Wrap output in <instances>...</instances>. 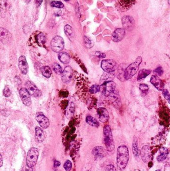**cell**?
<instances>
[{
    "label": "cell",
    "instance_id": "cell-1",
    "mask_svg": "<svg viewBox=\"0 0 170 171\" xmlns=\"http://www.w3.org/2000/svg\"><path fill=\"white\" fill-rule=\"evenodd\" d=\"M129 159V152L127 147L121 145L117 149V166L120 170H124L127 165Z\"/></svg>",
    "mask_w": 170,
    "mask_h": 171
},
{
    "label": "cell",
    "instance_id": "cell-2",
    "mask_svg": "<svg viewBox=\"0 0 170 171\" xmlns=\"http://www.w3.org/2000/svg\"><path fill=\"white\" fill-rule=\"evenodd\" d=\"M142 57H138L135 62L130 64L128 67L126 68L123 73V77L125 79L127 80L133 77L136 74L139 69V66L142 62Z\"/></svg>",
    "mask_w": 170,
    "mask_h": 171
},
{
    "label": "cell",
    "instance_id": "cell-3",
    "mask_svg": "<svg viewBox=\"0 0 170 171\" xmlns=\"http://www.w3.org/2000/svg\"><path fill=\"white\" fill-rule=\"evenodd\" d=\"M104 141L107 150L109 152H112L114 150L115 145L114 142L113 135L111 129L109 125H106L103 129Z\"/></svg>",
    "mask_w": 170,
    "mask_h": 171
},
{
    "label": "cell",
    "instance_id": "cell-4",
    "mask_svg": "<svg viewBox=\"0 0 170 171\" xmlns=\"http://www.w3.org/2000/svg\"><path fill=\"white\" fill-rule=\"evenodd\" d=\"M39 155V150L37 148L32 147L28 150L27 157V166L29 167H34L37 162Z\"/></svg>",
    "mask_w": 170,
    "mask_h": 171
},
{
    "label": "cell",
    "instance_id": "cell-5",
    "mask_svg": "<svg viewBox=\"0 0 170 171\" xmlns=\"http://www.w3.org/2000/svg\"><path fill=\"white\" fill-rule=\"evenodd\" d=\"M99 86L100 88V91L102 94H103L105 96L107 97L117 89L116 85L113 81L106 82Z\"/></svg>",
    "mask_w": 170,
    "mask_h": 171
},
{
    "label": "cell",
    "instance_id": "cell-6",
    "mask_svg": "<svg viewBox=\"0 0 170 171\" xmlns=\"http://www.w3.org/2000/svg\"><path fill=\"white\" fill-rule=\"evenodd\" d=\"M50 45L53 51L56 53H59L64 49V39L59 36H55L51 41Z\"/></svg>",
    "mask_w": 170,
    "mask_h": 171
},
{
    "label": "cell",
    "instance_id": "cell-7",
    "mask_svg": "<svg viewBox=\"0 0 170 171\" xmlns=\"http://www.w3.org/2000/svg\"><path fill=\"white\" fill-rule=\"evenodd\" d=\"M101 68L106 73H113L117 69V64L113 60H103L101 64Z\"/></svg>",
    "mask_w": 170,
    "mask_h": 171
},
{
    "label": "cell",
    "instance_id": "cell-8",
    "mask_svg": "<svg viewBox=\"0 0 170 171\" xmlns=\"http://www.w3.org/2000/svg\"><path fill=\"white\" fill-rule=\"evenodd\" d=\"M136 3V0H117V7L120 11L126 12L129 10Z\"/></svg>",
    "mask_w": 170,
    "mask_h": 171
},
{
    "label": "cell",
    "instance_id": "cell-9",
    "mask_svg": "<svg viewBox=\"0 0 170 171\" xmlns=\"http://www.w3.org/2000/svg\"><path fill=\"white\" fill-rule=\"evenodd\" d=\"M108 97L109 98L110 102L114 107L117 109H120L122 104L121 101L120 97L118 91L117 89L115 90L114 92L111 94Z\"/></svg>",
    "mask_w": 170,
    "mask_h": 171
},
{
    "label": "cell",
    "instance_id": "cell-10",
    "mask_svg": "<svg viewBox=\"0 0 170 171\" xmlns=\"http://www.w3.org/2000/svg\"><path fill=\"white\" fill-rule=\"evenodd\" d=\"M142 160L145 163L150 162L152 158V152L150 147L148 145L144 146L140 152Z\"/></svg>",
    "mask_w": 170,
    "mask_h": 171
},
{
    "label": "cell",
    "instance_id": "cell-11",
    "mask_svg": "<svg viewBox=\"0 0 170 171\" xmlns=\"http://www.w3.org/2000/svg\"><path fill=\"white\" fill-rule=\"evenodd\" d=\"M30 96L34 97H39L41 95V92L34 83L28 81L26 83V88Z\"/></svg>",
    "mask_w": 170,
    "mask_h": 171
},
{
    "label": "cell",
    "instance_id": "cell-12",
    "mask_svg": "<svg viewBox=\"0 0 170 171\" xmlns=\"http://www.w3.org/2000/svg\"><path fill=\"white\" fill-rule=\"evenodd\" d=\"M12 36L9 31L4 28H0V41L3 44H9L12 40Z\"/></svg>",
    "mask_w": 170,
    "mask_h": 171
},
{
    "label": "cell",
    "instance_id": "cell-13",
    "mask_svg": "<svg viewBox=\"0 0 170 171\" xmlns=\"http://www.w3.org/2000/svg\"><path fill=\"white\" fill-rule=\"evenodd\" d=\"M19 94L23 104L25 106H30L32 104V100L30 98V95L27 89L25 88H22L20 89Z\"/></svg>",
    "mask_w": 170,
    "mask_h": 171
},
{
    "label": "cell",
    "instance_id": "cell-14",
    "mask_svg": "<svg viewBox=\"0 0 170 171\" xmlns=\"http://www.w3.org/2000/svg\"><path fill=\"white\" fill-rule=\"evenodd\" d=\"M36 120L39 124V125L43 129H46L50 126V121L48 118L45 116L43 113L39 112L37 113Z\"/></svg>",
    "mask_w": 170,
    "mask_h": 171
},
{
    "label": "cell",
    "instance_id": "cell-15",
    "mask_svg": "<svg viewBox=\"0 0 170 171\" xmlns=\"http://www.w3.org/2000/svg\"><path fill=\"white\" fill-rule=\"evenodd\" d=\"M73 76V70L70 66L66 67L62 73V80L64 83H68L71 81Z\"/></svg>",
    "mask_w": 170,
    "mask_h": 171
},
{
    "label": "cell",
    "instance_id": "cell-16",
    "mask_svg": "<svg viewBox=\"0 0 170 171\" xmlns=\"http://www.w3.org/2000/svg\"><path fill=\"white\" fill-rule=\"evenodd\" d=\"M98 118L101 123H106L109 119V115L108 111L105 108H99L97 110Z\"/></svg>",
    "mask_w": 170,
    "mask_h": 171
},
{
    "label": "cell",
    "instance_id": "cell-17",
    "mask_svg": "<svg viewBox=\"0 0 170 171\" xmlns=\"http://www.w3.org/2000/svg\"><path fill=\"white\" fill-rule=\"evenodd\" d=\"M123 26L124 29L131 30L134 26V20L132 17L129 16H125L122 19Z\"/></svg>",
    "mask_w": 170,
    "mask_h": 171
},
{
    "label": "cell",
    "instance_id": "cell-18",
    "mask_svg": "<svg viewBox=\"0 0 170 171\" xmlns=\"http://www.w3.org/2000/svg\"><path fill=\"white\" fill-rule=\"evenodd\" d=\"M150 82L151 84L159 91H162L164 88V83L157 75H153L151 78Z\"/></svg>",
    "mask_w": 170,
    "mask_h": 171
},
{
    "label": "cell",
    "instance_id": "cell-19",
    "mask_svg": "<svg viewBox=\"0 0 170 171\" xmlns=\"http://www.w3.org/2000/svg\"><path fill=\"white\" fill-rule=\"evenodd\" d=\"M125 35V30L124 29H117L112 34V40L114 42H119L124 38Z\"/></svg>",
    "mask_w": 170,
    "mask_h": 171
},
{
    "label": "cell",
    "instance_id": "cell-20",
    "mask_svg": "<svg viewBox=\"0 0 170 171\" xmlns=\"http://www.w3.org/2000/svg\"><path fill=\"white\" fill-rule=\"evenodd\" d=\"M19 67L23 74H27L28 71V66L26 58L24 56H21L19 59Z\"/></svg>",
    "mask_w": 170,
    "mask_h": 171
},
{
    "label": "cell",
    "instance_id": "cell-21",
    "mask_svg": "<svg viewBox=\"0 0 170 171\" xmlns=\"http://www.w3.org/2000/svg\"><path fill=\"white\" fill-rule=\"evenodd\" d=\"M93 155L96 158H102L106 156V152L102 147L96 146L92 151Z\"/></svg>",
    "mask_w": 170,
    "mask_h": 171
},
{
    "label": "cell",
    "instance_id": "cell-22",
    "mask_svg": "<svg viewBox=\"0 0 170 171\" xmlns=\"http://www.w3.org/2000/svg\"><path fill=\"white\" fill-rule=\"evenodd\" d=\"M35 137L38 142L41 143L45 139V134L43 130L39 127H36L35 129Z\"/></svg>",
    "mask_w": 170,
    "mask_h": 171
},
{
    "label": "cell",
    "instance_id": "cell-23",
    "mask_svg": "<svg viewBox=\"0 0 170 171\" xmlns=\"http://www.w3.org/2000/svg\"><path fill=\"white\" fill-rule=\"evenodd\" d=\"M115 73H106L103 74L101 76L100 80V85L102 84V83L106 82L111 81H113L115 78Z\"/></svg>",
    "mask_w": 170,
    "mask_h": 171
},
{
    "label": "cell",
    "instance_id": "cell-24",
    "mask_svg": "<svg viewBox=\"0 0 170 171\" xmlns=\"http://www.w3.org/2000/svg\"><path fill=\"white\" fill-rule=\"evenodd\" d=\"M169 154V150L165 147H162L159 150V154L157 156V160L158 162H162L167 158Z\"/></svg>",
    "mask_w": 170,
    "mask_h": 171
},
{
    "label": "cell",
    "instance_id": "cell-25",
    "mask_svg": "<svg viewBox=\"0 0 170 171\" xmlns=\"http://www.w3.org/2000/svg\"><path fill=\"white\" fill-rule=\"evenodd\" d=\"M64 33L70 41L73 42L75 39V34L74 31L71 26L69 25H66L64 27Z\"/></svg>",
    "mask_w": 170,
    "mask_h": 171
},
{
    "label": "cell",
    "instance_id": "cell-26",
    "mask_svg": "<svg viewBox=\"0 0 170 171\" xmlns=\"http://www.w3.org/2000/svg\"><path fill=\"white\" fill-rule=\"evenodd\" d=\"M151 73V70L149 69H143L141 70L139 72L138 75L137 77V80L138 81H141L150 74Z\"/></svg>",
    "mask_w": 170,
    "mask_h": 171
},
{
    "label": "cell",
    "instance_id": "cell-27",
    "mask_svg": "<svg viewBox=\"0 0 170 171\" xmlns=\"http://www.w3.org/2000/svg\"><path fill=\"white\" fill-rule=\"evenodd\" d=\"M58 57L60 62L64 64L69 63L70 60V58L69 55L66 52H62L59 53Z\"/></svg>",
    "mask_w": 170,
    "mask_h": 171
},
{
    "label": "cell",
    "instance_id": "cell-28",
    "mask_svg": "<svg viewBox=\"0 0 170 171\" xmlns=\"http://www.w3.org/2000/svg\"><path fill=\"white\" fill-rule=\"evenodd\" d=\"M86 122L89 125L95 128H98L99 127V123L95 118L91 116H88L86 118Z\"/></svg>",
    "mask_w": 170,
    "mask_h": 171
},
{
    "label": "cell",
    "instance_id": "cell-29",
    "mask_svg": "<svg viewBox=\"0 0 170 171\" xmlns=\"http://www.w3.org/2000/svg\"><path fill=\"white\" fill-rule=\"evenodd\" d=\"M41 71L43 76L46 78H49L52 76V70L48 66H44L42 67L41 69Z\"/></svg>",
    "mask_w": 170,
    "mask_h": 171
},
{
    "label": "cell",
    "instance_id": "cell-30",
    "mask_svg": "<svg viewBox=\"0 0 170 171\" xmlns=\"http://www.w3.org/2000/svg\"><path fill=\"white\" fill-rule=\"evenodd\" d=\"M132 150L133 153L135 156L138 157L140 155V151L138 148V141L136 137H135L133 139V144H132Z\"/></svg>",
    "mask_w": 170,
    "mask_h": 171
},
{
    "label": "cell",
    "instance_id": "cell-31",
    "mask_svg": "<svg viewBox=\"0 0 170 171\" xmlns=\"http://www.w3.org/2000/svg\"><path fill=\"white\" fill-rule=\"evenodd\" d=\"M36 40L39 45L41 46H43L45 44L46 38L44 34L42 33H41L37 35L36 38Z\"/></svg>",
    "mask_w": 170,
    "mask_h": 171
},
{
    "label": "cell",
    "instance_id": "cell-32",
    "mask_svg": "<svg viewBox=\"0 0 170 171\" xmlns=\"http://www.w3.org/2000/svg\"><path fill=\"white\" fill-rule=\"evenodd\" d=\"M84 43L85 45V47L87 48H91L93 47L94 45V42L92 41L91 39H90L89 38L84 36Z\"/></svg>",
    "mask_w": 170,
    "mask_h": 171
},
{
    "label": "cell",
    "instance_id": "cell-33",
    "mask_svg": "<svg viewBox=\"0 0 170 171\" xmlns=\"http://www.w3.org/2000/svg\"><path fill=\"white\" fill-rule=\"evenodd\" d=\"M139 89L141 91L142 95H146L149 91V87L145 84H141L139 86Z\"/></svg>",
    "mask_w": 170,
    "mask_h": 171
},
{
    "label": "cell",
    "instance_id": "cell-34",
    "mask_svg": "<svg viewBox=\"0 0 170 171\" xmlns=\"http://www.w3.org/2000/svg\"><path fill=\"white\" fill-rule=\"evenodd\" d=\"M53 69L54 72L57 74H62V68L61 67L59 64L55 63L53 65Z\"/></svg>",
    "mask_w": 170,
    "mask_h": 171
},
{
    "label": "cell",
    "instance_id": "cell-35",
    "mask_svg": "<svg viewBox=\"0 0 170 171\" xmlns=\"http://www.w3.org/2000/svg\"><path fill=\"white\" fill-rule=\"evenodd\" d=\"M100 86L97 85H92L89 89V92L91 94H96L100 91Z\"/></svg>",
    "mask_w": 170,
    "mask_h": 171
},
{
    "label": "cell",
    "instance_id": "cell-36",
    "mask_svg": "<svg viewBox=\"0 0 170 171\" xmlns=\"http://www.w3.org/2000/svg\"><path fill=\"white\" fill-rule=\"evenodd\" d=\"M72 163L70 161L67 160L64 165V167L66 171H70L72 169Z\"/></svg>",
    "mask_w": 170,
    "mask_h": 171
},
{
    "label": "cell",
    "instance_id": "cell-37",
    "mask_svg": "<svg viewBox=\"0 0 170 171\" xmlns=\"http://www.w3.org/2000/svg\"><path fill=\"white\" fill-rule=\"evenodd\" d=\"M51 6L53 7L58 8H62L64 7V5L62 4V2L59 1H53L51 3Z\"/></svg>",
    "mask_w": 170,
    "mask_h": 171
},
{
    "label": "cell",
    "instance_id": "cell-38",
    "mask_svg": "<svg viewBox=\"0 0 170 171\" xmlns=\"http://www.w3.org/2000/svg\"><path fill=\"white\" fill-rule=\"evenodd\" d=\"M3 95L4 96L6 97H10V96L11 95V92L10 91V89L9 88V87L7 86L5 87L3 91Z\"/></svg>",
    "mask_w": 170,
    "mask_h": 171
},
{
    "label": "cell",
    "instance_id": "cell-39",
    "mask_svg": "<svg viewBox=\"0 0 170 171\" xmlns=\"http://www.w3.org/2000/svg\"><path fill=\"white\" fill-rule=\"evenodd\" d=\"M154 73L155 74H156V75H157V76L158 75V76H161L163 75L164 71H163V69H162L161 66H159L155 70H154Z\"/></svg>",
    "mask_w": 170,
    "mask_h": 171
},
{
    "label": "cell",
    "instance_id": "cell-40",
    "mask_svg": "<svg viewBox=\"0 0 170 171\" xmlns=\"http://www.w3.org/2000/svg\"><path fill=\"white\" fill-rule=\"evenodd\" d=\"M8 6L7 0H1V9L2 11H5L7 10Z\"/></svg>",
    "mask_w": 170,
    "mask_h": 171
},
{
    "label": "cell",
    "instance_id": "cell-41",
    "mask_svg": "<svg viewBox=\"0 0 170 171\" xmlns=\"http://www.w3.org/2000/svg\"><path fill=\"white\" fill-rule=\"evenodd\" d=\"M163 95L165 99L168 101L169 103H170V94L169 93L168 91L166 89H163Z\"/></svg>",
    "mask_w": 170,
    "mask_h": 171
},
{
    "label": "cell",
    "instance_id": "cell-42",
    "mask_svg": "<svg viewBox=\"0 0 170 171\" xmlns=\"http://www.w3.org/2000/svg\"><path fill=\"white\" fill-rule=\"evenodd\" d=\"M96 55H97L99 58H104L106 57V54L105 53H101L100 52H96Z\"/></svg>",
    "mask_w": 170,
    "mask_h": 171
},
{
    "label": "cell",
    "instance_id": "cell-43",
    "mask_svg": "<svg viewBox=\"0 0 170 171\" xmlns=\"http://www.w3.org/2000/svg\"><path fill=\"white\" fill-rule=\"evenodd\" d=\"M106 171H116V168L113 165H109L106 167Z\"/></svg>",
    "mask_w": 170,
    "mask_h": 171
},
{
    "label": "cell",
    "instance_id": "cell-44",
    "mask_svg": "<svg viewBox=\"0 0 170 171\" xmlns=\"http://www.w3.org/2000/svg\"><path fill=\"white\" fill-rule=\"evenodd\" d=\"M21 171H33V169H32V168L29 167L27 165H26L23 168V169Z\"/></svg>",
    "mask_w": 170,
    "mask_h": 171
},
{
    "label": "cell",
    "instance_id": "cell-45",
    "mask_svg": "<svg viewBox=\"0 0 170 171\" xmlns=\"http://www.w3.org/2000/svg\"><path fill=\"white\" fill-rule=\"evenodd\" d=\"M43 0H36V4L37 7H39V6L41 5L42 2H43Z\"/></svg>",
    "mask_w": 170,
    "mask_h": 171
},
{
    "label": "cell",
    "instance_id": "cell-46",
    "mask_svg": "<svg viewBox=\"0 0 170 171\" xmlns=\"http://www.w3.org/2000/svg\"><path fill=\"white\" fill-rule=\"evenodd\" d=\"M3 165V158L1 154L0 153V167H1Z\"/></svg>",
    "mask_w": 170,
    "mask_h": 171
},
{
    "label": "cell",
    "instance_id": "cell-47",
    "mask_svg": "<svg viewBox=\"0 0 170 171\" xmlns=\"http://www.w3.org/2000/svg\"><path fill=\"white\" fill-rule=\"evenodd\" d=\"M55 165H57V167H58V166H60V163L59 162H58V161H55Z\"/></svg>",
    "mask_w": 170,
    "mask_h": 171
},
{
    "label": "cell",
    "instance_id": "cell-48",
    "mask_svg": "<svg viewBox=\"0 0 170 171\" xmlns=\"http://www.w3.org/2000/svg\"><path fill=\"white\" fill-rule=\"evenodd\" d=\"M24 1H25V2H26V3H27V4H28V3L29 2H30L31 0H24Z\"/></svg>",
    "mask_w": 170,
    "mask_h": 171
},
{
    "label": "cell",
    "instance_id": "cell-49",
    "mask_svg": "<svg viewBox=\"0 0 170 171\" xmlns=\"http://www.w3.org/2000/svg\"><path fill=\"white\" fill-rule=\"evenodd\" d=\"M156 171H161L160 170H156Z\"/></svg>",
    "mask_w": 170,
    "mask_h": 171
},
{
    "label": "cell",
    "instance_id": "cell-50",
    "mask_svg": "<svg viewBox=\"0 0 170 171\" xmlns=\"http://www.w3.org/2000/svg\"><path fill=\"white\" fill-rule=\"evenodd\" d=\"M65 1H68L69 0H65Z\"/></svg>",
    "mask_w": 170,
    "mask_h": 171
}]
</instances>
